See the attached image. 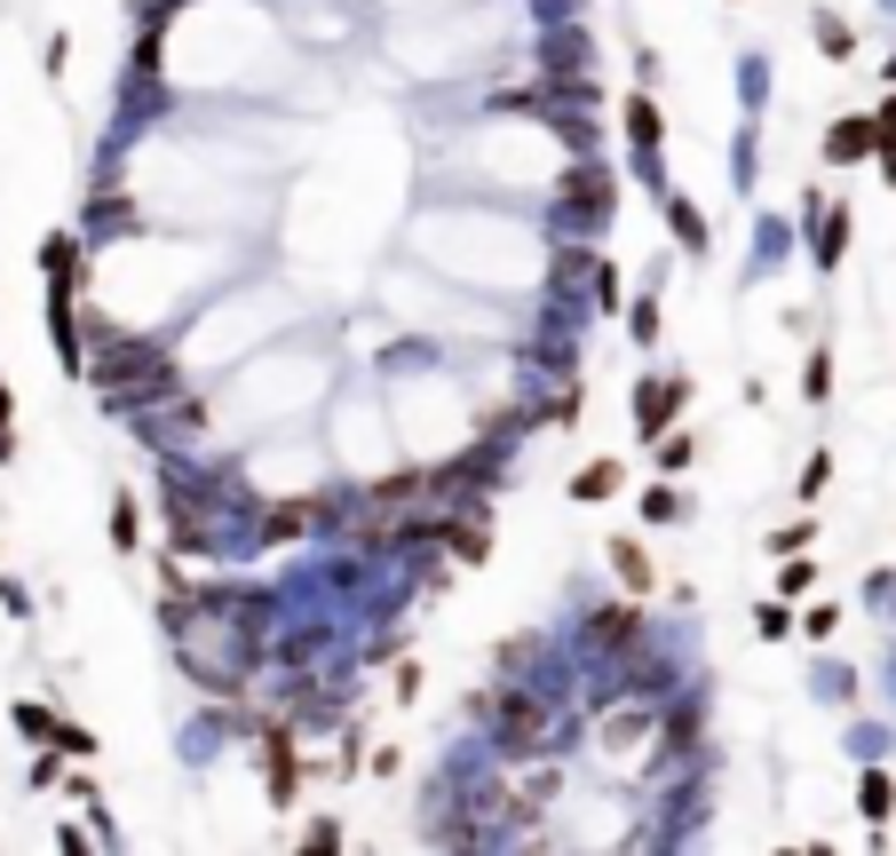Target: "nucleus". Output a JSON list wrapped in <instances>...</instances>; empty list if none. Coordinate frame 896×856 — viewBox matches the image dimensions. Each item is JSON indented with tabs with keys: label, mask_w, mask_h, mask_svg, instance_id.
<instances>
[{
	"label": "nucleus",
	"mask_w": 896,
	"mask_h": 856,
	"mask_svg": "<svg viewBox=\"0 0 896 856\" xmlns=\"http://www.w3.org/2000/svg\"><path fill=\"white\" fill-rule=\"evenodd\" d=\"M611 563H619L627 587H651V563H643V547H635V539H611Z\"/></svg>",
	"instance_id": "f257e3e1"
},
{
	"label": "nucleus",
	"mask_w": 896,
	"mask_h": 856,
	"mask_svg": "<svg viewBox=\"0 0 896 856\" xmlns=\"http://www.w3.org/2000/svg\"><path fill=\"white\" fill-rule=\"evenodd\" d=\"M611 484H619V468H611V460H595L579 484H572V500H611Z\"/></svg>",
	"instance_id": "f03ea898"
},
{
	"label": "nucleus",
	"mask_w": 896,
	"mask_h": 856,
	"mask_svg": "<svg viewBox=\"0 0 896 856\" xmlns=\"http://www.w3.org/2000/svg\"><path fill=\"white\" fill-rule=\"evenodd\" d=\"M857 801H865V817H873V825H881V817H888V777L873 769L865 785H857Z\"/></svg>",
	"instance_id": "7ed1b4c3"
},
{
	"label": "nucleus",
	"mask_w": 896,
	"mask_h": 856,
	"mask_svg": "<svg viewBox=\"0 0 896 856\" xmlns=\"http://www.w3.org/2000/svg\"><path fill=\"white\" fill-rule=\"evenodd\" d=\"M675 397H682L675 381H667V389H651V397H643V421H651V429H667V413H675Z\"/></svg>",
	"instance_id": "20e7f679"
},
{
	"label": "nucleus",
	"mask_w": 896,
	"mask_h": 856,
	"mask_svg": "<svg viewBox=\"0 0 896 856\" xmlns=\"http://www.w3.org/2000/svg\"><path fill=\"white\" fill-rule=\"evenodd\" d=\"M112 539H119V547H136V507H127V500L112 507Z\"/></svg>",
	"instance_id": "39448f33"
},
{
	"label": "nucleus",
	"mask_w": 896,
	"mask_h": 856,
	"mask_svg": "<svg viewBox=\"0 0 896 856\" xmlns=\"http://www.w3.org/2000/svg\"><path fill=\"white\" fill-rule=\"evenodd\" d=\"M825 476H834V460H825V453H817V460H809V468H802V492H809V500H817V492H825Z\"/></svg>",
	"instance_id": "423d86ee"
}]
</instances>
